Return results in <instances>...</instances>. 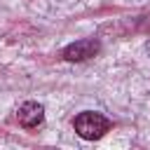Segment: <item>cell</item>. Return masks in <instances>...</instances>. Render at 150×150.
Returning a JSON list of instances; mask_svg holds the SVG:
<instances>
[{
	"label": "cell",
	"instance_id": "1",
	"mask_svg": "<svg viewBox=\"0 0 150 150\" xmlns=\"http://www.w3.org/2000/svg\"><path fill=\"white\" fill-rule=\"evenodd\" d=\"M73 129L80 138L84 141H98L108 129H110V120L101 112H94V110H84L80 115H75L73 120Z\"/></svg>",
	"mask_w": 150,
	"mask_h": 150
},
{
	"label": "cell",
	"instance_id": "2",
	"mask_svg": "<svg viewBox=\"0 0 150 150\" xmlns=\"http://www.w3.org/2000/svg\"><path fill=\"white\" fill-rule=\"evenodd\" d=\"M98 49H101V45H98L96 38H84V40L70 42V45L61 52V56H63L66 61H70V63H80V61H87V59L96 56Z\"/></svg>",
	"mask_w": 150,
	"mask_h": 150
},
{
	"label": "cell",
	"instance_id": "3",
	"mask_svg": "<svg viewBox=\"0 0 150 150\" xmlns=\"http://www.w3.org/2000/svg\"><path fill=\"white\" fill-rule=\"evenodd\" d=\"M16 122L23 129H35L45 122V108L35 101H26L16 108Z\"/></svg>",
	"mask_w": 150,
	"mask_h": 150
}]
</instances>
